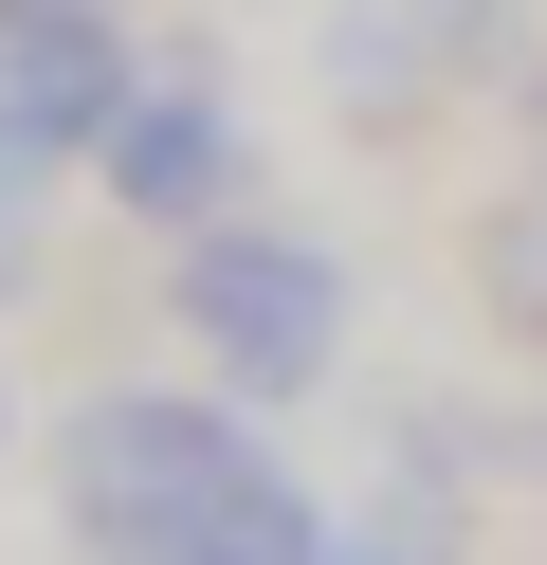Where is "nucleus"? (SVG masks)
Instances as JSON below:
<instances>
[{
	"label": "nucleus",
	"instance_id": "f257e3e1",
	"mask_svg": "<svg viewBox=\"0 0 547 565\" xmlns=\"http://www.w3.org/2000/svg\"><path fill=\"white\" fill-rule=\"evenodd\" d=\"M55 511L109 565H328V511L274 475L238 402H165V383H92L55 419Z\"/></svg>",
	"mask_w": 547,
	"mask_h": 565
},
{
	"label": "nucleus",
	"instance_id": "f03ea898",
	"mask_svg": "<svg viewBox=\"0 0 547 565\" xmlns=\"http://www.w3.org/2000/svg\"><path fill=\"white\" fill-rule=\"evenodd\" d=\"M165 310H182V347H201L238 402H311L328 383V347H347V237H311V220H201V237H165Z\"/></svg>",
	"mask_w": 547,
	"mask_h": 565
},
{
	"label": "nucleus",
	"instance_id": "7ed1b4c3",
	"mask_svg": "<svg viewBox=\"0 0 547 565\" xmlns=\"http://www.w3.org/2000/svg\"><path fill=\"white\" fill-rule=\"evenodd\" d=\"M92 201H109V220H146V237H201V220H238V201H255V128H238V92H219L201 55H165V74L109 110V147H92Z\"/></svg>",
	"mask_w": 547,
	"mask_h": 565
},
{
	"label": "nucleus",
	"instance_id": "20e7f679",
	"mask_svg": "<svg viewBox=\"0 0 547 565\" xmlns=\"http://www.w3.org/2000/svg\"><path fill=\"white\" fill-rule=\"evenodd\" d=\"M493 38H511V0H328V110L365 147H401L420 110H456L493 74Z\"/></svg>",
	"mask_w": 547,
	"mask_h": 565
},
{
	"label": "nucleus",
	"instance_id": "39448f33",
	"mask_svg": "<svg viewBox=\"0 0 547 565\" xmlns=\"http://www.w3.org/2000/svg\"><path fill=\"white\" fill-rule=\"evenodd\" d=\"M128 92H146V55H128L109 0H0V128H19V147L92 164Z\"/></svg>",
	"mask_w": 547,
	"mask_h": 565
},
{
	"label": "nucleus",
	"instance_id": "423d86ee",
	"mask_svg": "<svg viewBox=\"0 0 547 565\" xmlns=\"http://www.w3.org/2000/svg\"><path fill=\"white\" fill-rule=\"evenodd\" d=\"M36 220H55V147L0 128V292H36Z\"/></svg>",
	"mask_w": 547,
	"mask_h": 565
},
{
	"label": "nucleus",
	"instance_id": "0eeeda50",
	"mask_svg": "<svg viewBox=\"0 0 547 565\" xmlns=\"http://www.w3.org/2000/svg\"><path fill=\"white\" fill-rule=\"evenodd\" d=\"M328 565H456L438 529H328Z\"/></svg>",
	"mask_w": 547,
	"mask_h": 565
}]
</instances>
